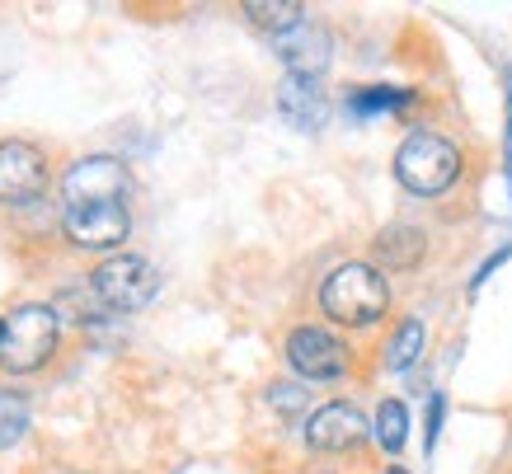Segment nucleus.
<instances>
[{"instance_id":"obj_1","label":"nucleus","mask_w":512,"mask_h":474,"mask_svg":"<svg viewBox=\"0 0 512 474\" xmlns=\"http://www.w3.org/2000/svg\"><path fill=\"white\" fill-rule=\"evenodd\" d=\"M320 310L343 329H372L390 310V282L372 263H343L320 282Z\"/></svg>"},{"instance_id":"obj_2","label":"nucleus","mask_w":512,"mask_h":474,"mask_svg":"<svg viewBox=\"0 0 512 474\" xmlns=\"http://www.w3.org/2000/svg\"><path fill=\"white\" fill-rule=\"evenodd\" d=\"M395 179L419 198H437L461 179V151L437 132H409L395 151Z\"/></svg>"},{"instance_id":"obj_3","label":"nucleus","mask_w":512,"mask_h":474,"mask_svg":"<svg viewBox=\"0 0 512 474\" xmlns=\"http://www.w3.org/2000/svg\"><path fill=\"white\" fill-rule=\"evenodd\" d=\"M57 348V310L52 306H19L5 320V343H0V367L24 376L38 371Z\"/></svg>"},{"instance_id":"obj_4","label":"nucleus","mask_w":512,"mask_h":474,"mask_svg":"<svg viewBox=\"0 0 512 474\" xmlns=\"http://www.w3.org/2000/svg\"><path fill=\"white\" fill-rule=\"evenodd\" d=\"M90 287H94V296H99L104 310H141V306L156 301L160 277H156V268L146 259H137V254H118V259L94 268Z\"/></svg>"},{"instance_id":"obj_5","label":"nucleus","mask_w":512,"mask_h":474,"mask_svg":"<svg viewBox=\"0 0 512 474\" xmlns=\"http://www.w3.org/2000/svg\"><path fill=\"white\" fill-rule=\"evenodd\" d=\"M287 362L306 381H339L348 362H353V352H348V343L339 334H329L320 324H301L287 338Z\"/></svg>"},{"instance_id":"obj_6","label":"nucleus","mask_w":512,"mask_h":474,"mask_svg":"<svg viewBox=\"0 0 512 474\" xmlns=\"http://www.w3.org/2000/svg\"><path fill=\"white\" fill-rule=\"evenodd\" d=\"M127 165L113 160V155H90V160H76L66 169L62 193L66 207H90V202H123L127 198Z\"/></svg>"},{"instance_id":"obj_7","label":"nucleus","mask_w":512,"mask_h":474,"mask_svg":"<svg viewBox=\"0 0 512 474\" xmlns=\"http://www.w3.org/2000/svg\"><path fill=\"white\" fill-rule=\"evenodd\" d=\"M62 230L76 249H118L132 230V216L123 202H90V207H66Z\"/></svg>"},{"instance_id":"obj_8","label":"nucleus","mask_w":512,"mask_h":474,"mask_svg":"<svg viewBox=\"0 0 512 474\" xmlns=\"http://www.w3.org/2000/svg\"><path fill=\"white\" fill-rule=\"evenodd\" d=\"M367 437H372V428H367L362 409H357V404H343V399H334V404H325V409H315L311 418H306V446H311V451H325V456L357 451Z\"/></svg>"},{"instance_id":"obj_9","label":"nucleus","mask_w":512,"mask_h":474,"mask_svg":"<svg viewBox=\"0 0 512 474\" xmlns=\"http://www.w3.org/2000/svg\"><path fill=\"white\" fill-rule=\"evenodd\" d=\"M47 188V155L29 141H0V202H33Z\"/></svg>"},{"instance_id":"obj_10","label":"nucleus","mask_w":512,"mask_h":474,"mask_svg":"<svg viewBox=\"0 0 512 474\" xmlns=\"http://www.w3.org/2000/svg\"><path fill=\"white\" fill-rule=\"evenodd\" d=\"M273 47H278V57L287 62V76H315V80H320V71L329 66V52H334L329 29L315 24V19H301L292 33L273 38Z\"/></svg>"},{"instance_id":"obj_11","label":"nucleus","mask_w":512,"mask_h":474,"mask_svg":"<svg viewBox=\"0 0 512 474\" xmlns=\"http://www.w3.org/2000/svg\"><path fill=\"white\" fill-rule=\"evenodd\" d=\"M273 99H278V113L296 132H320L329 123V94L320 90L315 76H282Z\"/></svg>"},{"instance_id":"obj_12","label":"nucleus","mask_w":512,"mask_h":474,"mask_svg":"<svg viewBox=\"0 0 512 474\" xmlns=\"http://www.w3.org/2000/svg\"><path fill=\"white\" fill-rule=\"evenodd\" d=\"M423 249H428V240H423V230L414 226H386L381 235H376V263L381 268H395V273H404V268H414V263L423 259Z\"/></svg>"},{"instance_id":"obj_13","label":"nucleus","mask_w":512,"mask_h":474,"mask_svg":"<svg viewBox=\"0 0 512 474\" xmlns=\"http://www.w3.org/2000/svg\"><path fill=\"white\" fill-rule=\"evenodd\" d=\"M414 104V90H395V85H367V90H353L343 99V108L353 118H376V113H400V108Z\"/></svg>"},{"instance_id":"obj_14","label":"nucleus","mask_w":512,"mask_h":474,"mask_svg":"<svg viewBox=\"0 0 512 474\" xmlns=\"http://www.w3.org/2000/svg\"><path fill=\"white\" fill-rule=\"evenodd\" d=\"M245 15L259 24L264 33H273V38H282V33H292L301 19H306V10L296 5V0H249Z\"/></svg>"},{"instance_id":"obj_15","label":"nucleus","mask_w":512,"mask_h":474,"mask_svg":"<svg viewBox=\"0 0 512 474\" xmlns=\"http://www.w3.org/2000/svg\"><path fill=\"white\" fill-rule=\"evenodd\" d=\"M372 437L381 442V451H390V456L404 451V442H409V409H404L400 399H386V404L376 409Z\"/></svg>"},{"instance_id":"obj_16","label":"nucleus","mask_w":512,"mask_h":474,"mask_svg":"<svg viewBox=\"0 0 512 474\" xmlns=\"http://www.w3.org/2000/svg\"><path fill=\"white\" fill-rule=\"evenodd\" d=\"M423 320H404L395 334H390L386 343V371H409L414 362H419V352H423Z\"/></svg>"},{"instance_id":"obj_17","label":"nucleus","mask_w":512,"mask_h":474,"mask_svg":"<svg viewBox=\"0 0 512 474\" xmlns=\"http://www.w3.org/2000/svg\"><path fill=\"white\" fill-rule=\"evenodd\" d=\"M29 432V399L19 390H0V451Z\"/></svg>"},{"instance_id":"obj_18","label":"nucleus","mask_w":512,"mask_h":474,"mask_svg":"<svg viewBox=\"0 0 512 474\" xmlns=\"http://www.w3.org/2000/svg\"><path fill=\"white\" fill-rule=\"evenodd\" d=\"M442 418H447V399H442V395H428V413H423V451H433V446H437Z\"/></svg>"},{"instance_id":"obj_19","label":"nucleus","mask_w":512,"mask_h":474,"mask_svg":"<svg viewBox=\"0 0 512 474\" xmlns=\"http://www.w3.org/2000/svg\"><path fill=\"white\" fill-rule=\"evenodd\" d=\"M268 404L282 413H296V409H306V395H301V385H273V390H268Z\"/></svg>"},{"instance_id":"obj_20","label":"nucleus","mask_w":512,"mask_h":474,"mask_svg":"<svg viewBox=\"0 0 512 474\" xmlns=\"http://www.w3.org/2000/svg\"><path fill=\"white\" fill-rule=\"evenodd\" d=\"M508 259H512V245H503V249L494 254V259H484V268L475 273V282H470V287H484V282H489V273H494L498 263H508Z\"/></svg>"},{"instance_id":"obj_21","label":"nucleus","mask_w":512,"mask_h":474,"mask_svg":"<svg viewBox=\"0 0 512 474\" xmlns=\"http://www.w3.org/2000/svg\"><path fill=\"white\" fill-rule=\"evenodd\" d=\"M508 188H512V71H508Z\"/></svg>"},{"instance_id":"obj_22","label":"nucleus","mask_w":512,"mask_h":474,"mask_svg":"<svg viewBox=\"0 0 512 474\" xmlns=\"http://www.w3.org/2000/svg\"><path fill=\"white\" fill-rule=\"evenodd\" d=\"M386 474H409V470H400V465H390V470Z\"/></svg>"},{"instance_id":"obj_23","label":"nucleus","mask_w":512,"mask_h":474,"mask_svg":"<svg viewBox=\"0 0 512 474\" xmlns=\"http://www.w3.org/2000/svg\"><path fill=\"white\" fill-rule=\"evenodd\" d=\"M0 343H5V320H0Z\"/></svg>"}]
</instances>
